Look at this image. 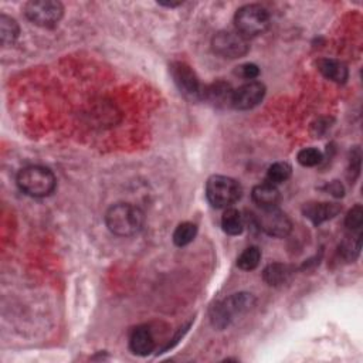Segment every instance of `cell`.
<instances>
[{"instance_id": "obj_1", "label": "cell", "mask_w": 363, "mask_h": 363, "mask_svg": "<svg viewBox=\"0 0 363 363\" xmlns=\"http://www.w3.org/2000/svg\"><path fill=\"white\" fill-rule=\"evenodd\" d=\"M108 230L119 237L137 235L145 224L144 212L131 203H116L105 215Z\"/></svg>"}, {"instance_id": "obj_2", "label": "cell", "mask_w": 363, "mask_h": 363, "mask_svg": "<svg viewBox=\"0 0 363 363\" xmlns=\"http://www.w3.org/2000/svg\"><path fill=\"white\" fill-rule=\"evenodd\" d=\"M19 189L31 197H47L56 190V176L45 167H27L23 168L16 178Z\"/></svg>"}, {"instance_id": "obj_3", "label": "cell", "mask_w": 363, "mask_h": 363, "mask_svg": "<svg viewBox=\"0 0 363 363\" xmlns=\"http://www.w3.org/2000/svg\"><path fill=\"white\" fill-rule=\"evenodd\" d=\"M256 304V298L253 294L249 293H238L233 294L229 298L223 300L222 302L216 304L212 308L210 312V320L212 325L217 330H226L231 322L240 316L250 311Z\"/></svg>"}, {"instance_id": "obj_4", "label": "cell", "mask_w": 363, "mask_h": 363, "mask_svg": "<svg viewBox=\"0 0 363 363\" xmlns=\"http://www.w3.org/2000/svg\"><path fill=\"white\" fill-rule=\"evenodd\" d=\"M241 194H243V187L230 176L213 175L206 183L208 200L216 209H229L240 200Z\"/></svg>"}, {"instance_id": "obj_5", "label": "cell", "mask_w": 363, "mask_h": 363, "mask_svg": "<svg viewBox=\"0 0 363 363\" xmlns=\"http://www.w3.org/2000/svg\"><path fill=\"white\" fill-rule=\"evenodd\" d=\"M234 24L237 31L246 38L256 37L270 27V15L261 5H246L237 10Z\"/></svg>"}, {"instance_id": "obj_6", "label": "cell", "mask_w": 363, "mask_h": 363, "mask_svg": "<svg viewBox=\"0 0 363 363\" xmlns=\"http://www.w3.org/2000/svg\"><path fill=\"white\" fill-rule=\"evenodd\" d=\"M26 17L36 26L56 27L64 15V6L56 0H31L24 5Z\"/></svg>"}, {"instance_id": "obj_7", "label": "cell", "mask_w": 363, "mask_h": 363, "mask_svg": "<svg viewBox=\"0 0 363 363\" xmlns=\"http://www.w3.org/2000/svg\"><path fill=\"white\" fill-rule=\"evenodd\" d=\"M212 49L223 59L235 60L245 57L249 53L250 46L247 38L243 34H240L237 30H222L216 33L212 38Z\"/></svg>"}, {"instance_id": "obj_8", "label": "cell", "mask_w": 363, "mask_h": 363, "mask_svg": "<svg viewBox=\"0 0 363 363\" xmlns=\"http://www.w3.org/2000/svg\"><path fill=\"white\" fill-rule=\"evenodd\" d=\"M171 74L178 90L185 98L190 101L203 100L205 87L200 84L196 72L190 65L182 61H175L171 64Z\"/></svg>"}, {"instance_id": "obj_9", "label": "cell", "mask_w": 363, "mask_h": 363, "mask_svg": "<svg viewBox=\"0 0 363 363\" xmlns=\"http://www.w3.org/2000/svg\"><path fill=\"white\" fill-rule=\"evenodd\" d=\"M257 227L265 234L277 238L287 237L293 230L290 217L278 208L261 209V213L256 217Z\"/></svg>"}, {"instance_id": "obj_10", "label": "cell", "mask_w": 363, "mask_h": 363, "mask_svg": "<svg viewBox=\"0 0 363 363\" xmlns=\"http://www.w3.org/2000/svg\"><path fill=\"white\" fill-rule=\"evenodd\" d=\"M265 95V86L258 82H249L233 91L231 107L238 111H247L257 107Z\"/></svg>"}, {"instance_id": "obj_11", "label": "cell", "mask_w": 363, "mask_h": 363, "mask_svg": "<svg viewBox=\"0 0 363 363\" xmlns=\"http://www.w3.org/2000/svg\"><path fill=\"white\" fill-rule=\"evenodd\" d=\"M342 212V206L338 203H308L302 208V213L315 226L325 223L337 217Z\"/></svg>"}, {"instance_id": "obj_12", "label": "cell", "mask_w": 363, "mask_h": 363, "mask_svg": "<svg viewBox=\"0 0 363 363\" xmlns=\"http://www.w3.org/2000/svg\"><path fill=\"white\" fill-rule=\"evenodd\" d=\"M252 197H253L254 203L260 209L278 208V203L281 201V194H279L278 187L268 182L254 186V189L252 192Z\"/></svg>"}, {"instance_id": "obj_13", "label": "cell", "mask_w": 363, "mask_h": 363, "mask_svg": "<svg viewBox=\"0 0 363 363\" xmlns=\"http://www.w3.org/2000/svg\"><path fill=\"white\" fill-rule=\"evenodd\" d=\"M130 348L138 356H148L155 349V338L148 327H137L130 338Z\"/></svg>"}, {"instance_id": "obj_14", "label": "cell", "mask_w": 363, "mask_h": 363, "mask_svg": "<svg viewBox=\"0 0 363 363\" xmlns=\"http://www.w3.org/2000/svg\"><path fill=\"white\" fill-rule=\"evenodd\" d=\"M318 70L325 78H328V79H331V82L338 83V84L346 83L348 75H349L348 67L342 61L334 60V59L319 60Z\"/></svg>"}, {"instance_id": "obj_15", "label": "cell", "mask_w": 363, "mask_h": 363, "mask_svg": "<svg viewBox=\"0 0 363 363\" xmlns=\"http://www.w3.org/2000/svg\"><path fill=\"white\" fill-rule=\"evenodd\" d=\"M233 88L230 84L224 82H216L210 84L209 87H205L203 91V100L212 102L216 107H231V97H233Z\"/></svg>"}, {"instance_id": "obj_16", "label": "cell", "mask_w": 363, "mask_h": 363, "mask_svg": "<svg viewBox=\"0 0 363 363\" xmlns=\"http://www.w3.org/2000/svg\"><path fill=\"white\" fill-rule=\"evenodd\" d=\"M222 229L229 235H240L245 230V217L237 209H226L222 217Z\"/></svg>"}, {"instance_id": "obj_17", "label": "cell", "mask_w": 363, "mask_h": 363, "mask_svg": "<svg viewBox=\"0 0 363 363\" xmlns=\"http://www.w3.org/2000/svg\"><path fill=\"white\" fill-rule=\"evenodd\" d=\"M290 275H291L290 267L286 265V264H281V263L270 264L264 270V279H265L267 284L271 286V287L282 286L284 282H287Z\"/></svg>"}, {"instance_id": "obj_18", "label": "cell", "mask_w": 363, "mask_h": 363, "mask_svg": "<svg viewBox=\"0 0 363 363\" xmlns=\"http://www.w3.org/2000/svg\"><path fill=\"white\" fill-rule=\"evenodd\" d=\"M19 34H20V29L15 19L6 15L0 16V42H2V46L13 45L17 40Z\"/></svg>"}, {"instance_id": "obj_19", "label": "cell", "mask_w": 363, "mask_h": 363, "mask_svg": "<svg viewBox=\"0 0 363 363\" xmlns=\"http://www.w3.org/2000/svg\"><path fill=\"white\" fill-rule=\"evenodd\" d=\"M362 247V233L357 231L356 234L348 235L339 246V254L346 261H355L360 254Z\"/></svg>"}, {"instance_id": "obj_20", "label": "cell", "mask_w": 363, "mask_h": 363, "mask_svg": "<svg viewBox=\"0 0 363 363\" xmlns=\"http://www.w3.org/2000/svg\"><path fill=\"white\" fill-rule=\"evenodd\" d=\"M291 173H293V168L290 164L287 162H275L272 164L268 171H267V180L268 183H272V185H281L287 182L290 178H291Z\"/></svg>"}, {"instance_id": "obj_21", "label": "cell", "mask_w": 363, "mask_h": 363, "mask_svg": "<svg viewBox=\"0 0 363 363\" xmlns=\"http://www.w3.org/2000/svg\"><path fill=\"white\" fill-rule=\"evenodd\" d=\"M196 235H197V226L194 223L190 222L180 223L173 231V243L178 247H185L192 243V241L196 238Z\"/></svg>"}, {"instance_id": "obj_22", "label": "cell", "mask_w": 363, "mask_h": 363, "mask_svg": "<svg viewBox=\"0 0 363 363\" xmlns=\"http://www.w3.org/2000/svg\"><path fill=\"white\" fill-rule=\"evenodd\" d=\"M261 261V252L258 247L252 246L249 249H246L243 253H241L237 258V265L238 268L245 270V271H253L258 267Z\"/></svg>"}, {"instance_id": "obj_23", "label": "cell", "mask_w": 363, "mask_h": 363, "mask_svg": "<svg viewBox=\"0 0 363 363\" xmlns=\"http://www.w3.org/2000/svg\"><path fill=\"white\" fill-rule=\"evenodd\" d=\"M298 162L304 168H312L322 162V152L316 148H304L298 152Z\"/></svg>"}, {"instance_id": "obj_24", "label": "cell", "mask_w": 363, "mask_h": 363, "mask_svg": "<svg viewBox=\"0 0 363 363\" xmlns=\"http://www.w3.org/2000/svg\"><path fill=\"white\" fill-rule=\"evenodd\" d=\"M362 223H363V209L360 205H356L348 212V216L345 219V226L350 231H360Z\"/></svg>"}, {"instance_id": "obj_25", "label": "cell", "mask_w": 363, "mask_h": 363, "mask_svg": "<svg viewBox=\"0 0 363 363\" xmlns=\"http://www.w3.org/2000/svg\"><path fill=\"white\" fill-rule=\"evenodd\" d=\"M234 74L238 75L240 78L249 79V82H253L254 78H257L260 75V68L256 64H253V63H246V64H241L240 67H237Z\"/></svg>"}, {"instance_id": "obj_26", "label": "cell", "mask_w": 363, "mask_h": 363, "mask_svg": "<svg viewBox=\"0 0 363 363\" xmlns=\"http://www.w3.org/2000/svg\"><path fill=\"white\" fill-rule=\"evenodd\" d=\"M325 189H327L332 196H335V197H342L343 193H345L343 185H342L341 182H338V180H334V182L328 183Z\"/></svg>"}]
</instances>
